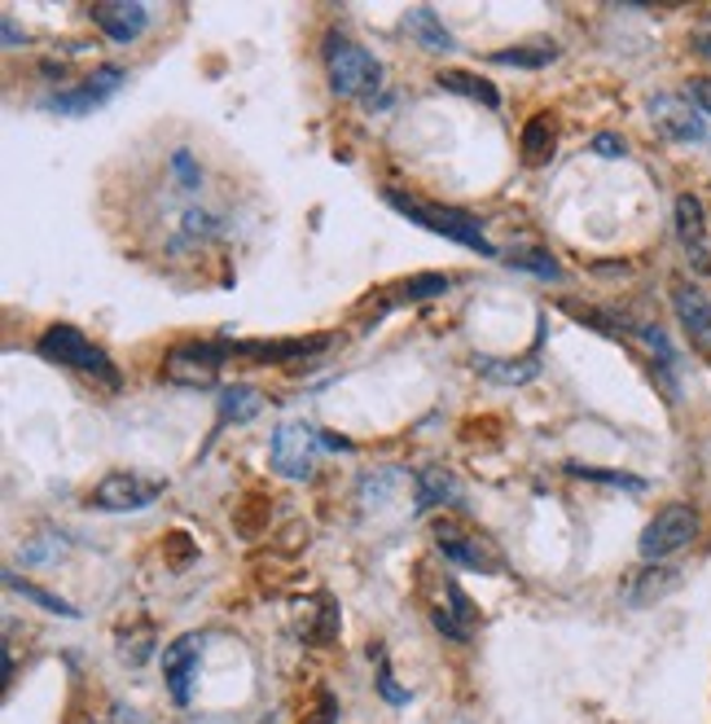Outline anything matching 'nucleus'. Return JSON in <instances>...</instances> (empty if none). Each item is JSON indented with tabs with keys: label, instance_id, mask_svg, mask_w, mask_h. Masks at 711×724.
<instances>
[{
	"label": "nucleus",
	"instance_id": "f3484780",
	"mask_svg": "<svg viewBox=\"0 0 711 724\" xmlns=\"http://www.w3.org/2000/svg\"><path fill=\"white\" fill-rule=\"evenodd\" d=\"M462 501H466V492H462L457 475H448L444 466L418 470V492H413V510H418V514H427V510H435V505H462Z\"/></svg>",
	"mask_w": 711,
	"mask_h": 724
},
{
	"label": "nucleus",
	"instance_id": "2f4dec72",
	"mask_svg": "<svg viewBox=\"0 0 711 724\" xmlns=\"http://www.w3.org/2000/svg\"><path fill=\"white\" fill-rule=\"evenodd\" d=\"M378 693H383L392 707H405V702H413V693H409L405 685H396V676H392V663H378Z\"/></svg>",
	"mask_w": 711,
	"mask_h": 724
},
{
	"label": "nucleus",
	"instance_id": "f8f14e48",
	"mask_svg": "<svg viewBox=\"0 0 711 724\" xmlns=\"http://www.w3.org/2000/svg\"><path fill=\"white\" fill-rule=\"evenodd\" d=\"M89 19L115 45H132V40H141L150 32V5H141V0H102V5L89 10Z\"/></svg>",
	"mask_w": 711,
	"mask_h": 724
},
{
	"label": "nucleus",
	"instance_id": "bb28decb",
	"mask_svg": "<svg viewBox=\"0 0 711 724\" xmlns=\"http://www.w3.org/2000/svg\"><path fill=\"white\" fill-rule=\"evenodd\" d=\"M567 475L588 479V483H606V488H623V492H645V479H641V475H623V470H597V466L567 462Z\"/></svg>",
	"mask_w": 711,
	"mask_h": 724
},
{
	"label": "nucleus",
	"instance_id": "f03ea898",
	"mask_svg": "<svg viewBox=\"0 0 711 724\" xmlns=\"http://www.w3.org/2000/svg\"><path fill=\"white\" fill-rule=\"evenodd\" d=\"M325 75L338 97H374L383 89V62L370 49L342 40L338 32L325 36Z\"/></svg>",
	"mask_w": 711,
	"mask_h": 724
},
{
	"label": "nucleus",
	"instance_id": "ddd939ff",
	"mask_svg": "<svg viewBox=\"0 0 711 724\" xmlns=\"http://www.w3.org/2000/svg\"><path fill=\"white\" fill-rule=\"evenodd\" d=\"M676 237H680V246H685L689 264H693V268H702V272H711V250H707V211H702V202H698L693 194H680V198H676Z\"/></svg>",
	"mask_w": 711,
	"mask_h": 724
},
{
	"label": "nucleus",
	"instance_id": "c756f323",
	"mask_svg": "<svg viewBox=\"0 0 711 724\" xmlns=\"http://www.w3.org/2000/svg\"><path fill=\"white\" fill-rule=\"evenodd\" d=\"M628 334H637V338L654 351L658 365H672V360H676V347H672V338H667L658 325H628Z\"/></svg>",
	"mask_w": 711,
	"mask_h": 724
},
{
	"label": "nucleus",
	"instance_id": "b1692460",
	"mask_svg": "<svg viewBox=\"0 0 711 724\" xmlns=\"http://www.w3.org/2000/svg\"><path fill=\"white\" fill-rule=\"evenodd\" d=\"M5 584H10L14 593H23L27 602H36L40 610H49V615H62V619H75V615H80L71 602H62L58 593H49V588H40V584H32V580H19L14 571H5Z\"/></svg>",
	"mask_w": 711,
	"mask_h": 724
},
{
	"label": "nucleus",
	"instance_id": "c85d7f7f",
	"mask_svg": "<svg viewBox=\"0 0 711 724\" xmlns=\"http://www.w3.org/2000/svg\"><path fill=\"white\" fill-rule=\"evenodd\" d=\"M453 290V277H444V272H427V277H418V281H405L400 285V299H435V294H448Z\"/></svg>",
	"mask_w": 711,
	"mask_h": 724
},
{
	"label": "nucleus",
	"instance_id": "e433bc0d",
	"mask_svg": "<svg viewBox=\"0 0 711 724\" xmlns=\"http://www.w3.org/2000/svg\"><path fill=\"white\" fill-rule=\"evenodd\" d=\"M693 49H698L702 58H711V27H707L702 36H693Z\"/></svg>",
	"mask_w": 711,
	"mask_h": 724
},
{
	"label": "nucleus",
	"instance_id": "7c9ffc66",
	"mask_svg": "<svg viewBox=\"0 0 711 724\" xmlns=\"http://www.w3.org/2000/svg\"><path fill=\"white\" fill-rule=\"evenodd\" d=\"M303 724H338V698L329 689H316L312 707L303 711Z\"/></svg>",
	"mask_w": 711,
	"mask_h": 724
},
{
	"label": "nucleus",
	"instance_id": "f257e3e1",
	"mask_svg": "<svg viewBox=\"0 0 711 724\" xmlns=\"http://www.w3.org/2000/svg\"><path fill=\"white\" fill-rule=\"evenodd\" d=\"M383 198H387L405 220H413V224H422V229H431V233H440V237H448V242H457V246H466V250L497 255V246L488 242L483 224H479L470 211H462V207H431V202H422V198H413V194H396V189H387Z\"/></svg>",
	"mask_w": 711,
	"mask_h": 724
},
{
	"label": "nucleus",
	"instance_id": "423d86ee",
	"mask_svg": "<svg viewBox=\"0 0 711 724\" xmlns=\"http://www.w3.org/2000/svg\"><path fill=\"white\" fill-rule=\"evenodd\" d=\"M645 115H650L654 132L667 137V141H676V145H698V141H707V119H702V110H698L685 93H654V97L645 102Z\"/></svg>",
	"mask_w": 711,
	"mask_h": 724
},
{
	"label": "nucleus",
	"instance_id": "2eb2a0df",
	"mask_svg": "<svg viewBox=\"0 0 711 724\" xmlns=\"http://www.w3.org/2000/svg\"><path fill=\"white\" fill-rule=\"evenodd\" d=\"M672 312L680 316L685 334H689L702 351H711V294L698 290V285H676V290H672Z\"/></svg>",
	"mask_w": 711,
	"mask_h": 724
},
{
	"label": "nucleus",
	"instance_id": "9b49d317",
	"mask_svg": "<svg viewBox=\"0 0 711 724\" xmlns=\"http://www.w3.org/2000/svg\"><path fill=\"white\" fill-rule=\"evenodd\" d=\"M128 84V71L124 67H97L84 84H75V89H62V93H54L45 106L54 110V115H71V119H80V115H89V110H97L110 93H119Z\"/></svg>",
	"mask_w": 711,
	"mask_h": 724
},
{
	"label": "nucleus",
	"instance_id": "5701e85b",
	"mask_svg": "<svg viewBox=\"0 0 711 724\" xmlns=\"http://www.w3.org/2000/svg\"><path fill=\"white\" fill-rule=\"evenodd\" d=\"M505 264L510 268H518V272H532V277H540V281H567V268L545 250V246H527V250H510L505 255Z\"/></svg>",
	"mask_w": 711,
	"mask_h": 724
},
{
	"label": "nucleus",
	"instance_id": "20e7f679",
	"mask_svg": "<svg viewBox=\"0 0 711 724\" xmlns=\"http://www.w3.org/2000/svg\"><path fill=\"white\" fill-rule=\"evenodd\" d=\"M698 527H702V518H698V510H693V505H685V501L663 505V510L645 523V532H641V540H637V549H641L645 567H658L663 558H672V553L689 549V545L698 540Z\"/></svg>",
	"mask_w": 711,
	"mask_h": 724
},
{
	"label": "nucleus",
	"instance_id": "cd10ccee",
	"mask_svg": "<svg viewBox=\"0 0 711 724\" xmlns=\"http://www.w3.org/2000/svg\"><path fill=\"white\" fill-rule=\"evenodd\" d=\"M167 167H172V185H176V189H185V194L202 189V167H198V159H194L189 150H172Z\"/></svg>",
	"mask_w": 711,
	"mask_h": 724
},
{
	"label": "nucleus",
	"instance_id": "9d476101",
	"mask_svg": "<svg viewBox=\"0 0 711 724\" xmlns=\"http://www.w3.org/2000/svg\"><path fill=\"white\" fill-rule=\"evenodd\" d=\"M202 650H207V637L202 632H185L176 637L172 645H163V680L176 698V707H189L194 702V680H198V663H202Z\"/></svg>",
	"mask_w": 711,
	"mask_h": 724
},
{
	"label": "nucleus",
	"instance_id": "a878e982",
	"mask_svg": "<svg viewBox=\"0 0 711 724\" xmlns=\"http://www.w3.org/2000/svg\"><path fill=\"white\" fill-rule=\"evenodd\" d=\"M259 409H264V396L250 392V387H233V392L220 396V418L224 422H250V418H259Z\"/></svg>",
	"mask_w": 711,
	"mask_h": 724
},
{
	"label": "nucleus",
	"instance_id": "473e14b6",
	"mask_svg": "<svg viewBox=\"0 0 711 724\" xmlns=\"http://www.w3.org/2000/svg\"><path fill=\"white\" fill-rule=\"evenodd\" d=\"M685 97H689L702 115H711V75H693V80H685Z\"/></svg>",
	"mask_w": 711,
	"mask_h": 724
},
{
	"label": "nucleus",
	"instance_id": "0eeeda50",
	"mask_svg": "<svg viewBox=\"0 0 711 724\" xmlns=\"http://www.w3.org/2000/svg\"><path fill=\"white\" fill-rule=\"evenodd\" d=\"M435 545H440V553H444L453 567H462V571H479V575H497V571H501L497 545H492L488 536L462 527V523L440 518V523H435Z\"/></svg>",
	"mask_w": 711,
	"mask_h": 724
},
{
	"label": "nucleus",
	"instance_id": "f704fd0d",
	"mask_svg": "<svg viewBox=\"0 0 711 724\" xmlns=\"http://www.w3.org/2000/svg\"><path fill=\"white\" fill-rule=\"evenodd\" d=\"M110 724H150V715H141V711L128 707V702H115V707H110Z\"/></svg>",
	"mask_w": 711,
	"mask_h": 724
},
{
	"label": "nucleus",
	"instance_id": "1a4fd4ad",
	"mask_svg": "<svg viewBox=\"0 0 711 724\" xmlns=\"http://www.w3.org/2000/svg\"><path fill=\"white\" fill-rule=\"evenodd\" d=\"M163 497V483L159 479H145V475H132V470H119V475H106L89 505L102 510V514H132V510H145Z\"/></svg>",
	"mask_w": 711,
	"mask_h": 724
},
{
	"label": "nucleus",
	"instance_id": "6ab92c4d",
	"mask_svg": "<svg viewBox=\"0 0 711 724\" xmlns=\"http://www.w3.org/2000/svg\"><path fill=\"white\" fill-rule=\"evenodd\" d=\"M435 84H440L444 93H457V97H466V102H479V106H488V110H501V89H497L492 80L475 75V71H440Z\"/></svg>",
	"mask_w": 711,
	"mask_h": 724
},
{
	"label": "nucleus",
	"instance_id": "412c9836",
	"mask_svg": "<svg viewBox=\"0 0 711 724\" xmlns=\"http://www.w3.org/2000/svg\"><path fill=\"white\" fill-rule=\"evenodd\" d=\"M470 365L488 378V383H497V387H518V383H532L536 374H540V360L536 355H527V360H497V355H475Z\"/></svg>",
	"mask_w": 711,
	"mask_h": 724
},
{
	"label": "nucleus",
	"instance_id": "72a5a7b5",
	"mask_svg": "<svg viewBox=\"0 0 711 724\" xmlns=\"http://www.w3.org/2000/svg\"><path fill=\"white\" fill-rule=\"evenodd\" d=\"M593 150L606 154V159H623V154H628V145H623L615 132H597V137H593Z\"/></svg>",
	"mask_w": 711,
	"mask_h": 724
},
{
	"label": "nucleus",
	"instance_id": "aec40b11",
	"mask_svg": "<svg viewBox=\"0 0 711 724\" xmlns=\"http://www.w3.org/2000/svg\"><path fill=\"white\" fill-rule=\"evenodd\" d=\"M553 150H558V128H553V119H549V115H532V119L523 124V141H518L523 163H527V167H545V163L553 159Z\"/></svg>",
	"mask_w": 711,
	"mask_h": 724
},
{
	"label": "nucleus",
	"instance_id": "4be33fe9",
	"mask_svg": "<svg viewBox=\"0 0 711 724\" xmlns=\"http://www.w3.org/2000/svg\"><path fill=\"white\" fill-rule=\"evenodd\" d=\"M676 584H680V575H676V571H663V567H645L641 575H632V580L623 584V602H628V606H650V602L667 597Z\"/></svg>",
	"mask_w": 711,
	"mask_h": 724
},
{
	"label": "nucleus",
	"instance_id": "c9c22d12",
	"mask_svg": "<svg viewBox=\"0 0 711 724\" xmlns=\"http://www.w3.org/2000/svg\"><path fill=\"white\" fill-rule=\"evenodd\" d=\"M14 45H27V36L19 32V23H14V19H5V49H14Z\"/></svg>",
	"mask_w": 711,
	"mask_h": 724
},
{
	"label": "nucleus",
	"instance_id": "dca6fc26",
	"mask_svg": "<svg viewBox=\"0 0 711 724\" xmlns=\"http://www.w3.org/2000/svg\"><path fill=\"white\" fill-rule=\"evenodd\" d=\"M329 347V334H312V338H272V342H233L237 355H250V360H307V355H320Z\"/></svg>",
	"mask_w": 711,
	"mask_h": 724
},
{
	"label": "nucleus",
	"instance_id": "6e6552de",
	"mask_svg": "<svg viewBox=\"0 0 711 724\" xmlns=\"http://www.w3.org/2000/svg\"><path fill=\"white\" fill-rule=\"evenodd\" d=\"M229 355H237V351L224 347V342H180V347L167 351L163 374L180 387H211Z\"/></svg>",
	"mask_w": 711,
	"mask_h": 724
},
{
	"label": "nucleus",
	"instance_id": "4468645a",
	"mask_svg": "<svg viewBox=\"0 0 711 724\" xmlns=\"http://www.w3.org/2000/svg\"><path fill=\"white\" fill-rule=\"evenodd\" d=\"M294 610H299V628H294V632H299L307 645H329V641L338 637L342 615H338V602H334L329 593H312V597L294 602Z\"/></svg>",
	"mask_w": 711,
	"mask_h": 724
},
{
	"label": "nucleus",
	"instance_id": "7ed1b4c3",
	"mask_svg": "<svg viewBox=\"0 0 711 724\" xmlns=\"http://www.w3.org/2000/svg\"><path fill=\"white\" fill-rule=\"evenodd\" d=\"M36 347H40V355L58 360V365H67V370H80V374H89V378H102V383L119 387L115 360H110L93 338H84L75 325H49Z\"/></svg>",
	"mask_w": 711,
	"mask_h": 724
},
{
	"label": "nucleus",
	"instance_id": "39448f33",
	"mask_svg": "<svg viewBox=\"0 0 711 724\" xmlns=\"http://www.w3.org/2000/svg\"><path fill=\"white\" fill-rule=\"evenodd\" d=\"M320 448H325V440H320L316 427H307V422H281V427L272 431L268 462H272V470H277L281 479L303 483V479H312Z\"/></svg>",
	"mask_w": 711,
	"mask_h": 724
},
{
	"label": "nucleus",
	"instance_id": "a211bd4d",
	"mask_svg": "<svg viewBox=\"0 0 711 724\" xmlns=\"http://www.w3.org/2000/svg\"><path fill=\"white\" fill-rule=\"evenodd\" d=\"M405 32H409L422 49H431V54H457V40L448 36V27L440 23V14H435L431 5H413V10L405 14Z\"/></svg>",
	"mask_w": 711,
	"mask_h": 724
},
{
	"label": "nucleus",
	"instance_id": "393cba45",
	"mask_svg": "<svg viewBox=\"0 0 711 724\" xmlns=\"http://www.w3.org/2000/svg\"><path fill=\"white\" fill-rule=\"evenodd\" d=\"M553 58H558L553 45H518V49H501V54H492L497 67H523V71H540V67H549Z\"/></svg>",
	"mask_w": 711,
	"mask_h": 724
}]
</instances>
